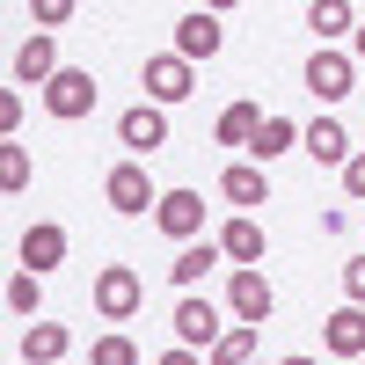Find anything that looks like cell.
I'll use <instances>...</instances> for the list:
<instances>
[{
	"label": "cell",
	"instance_id": "cell-1",
	"mask_svg": "<svg viewBox=\"0 0 365 365\" xmlns=\"http://www.w3.org/2000/svg\"><path fill=\"white\" fill-rule=\"evenodd\" d=\"M139 299H146V285H139L132 263H103V270H96V314H103V322H132Z\"/></svg>",
	"mask_w": 365,
	"mask_h": 365
},
{
	"label": "cell",
	"instance_id": "cell-2",
	"mask_svg": "<svg viewBox=\"0 0 365 365\" xmlns=\"http://www.w3.org/2000/svg\"><path fill=\"white\" fill-rule=\"evenodd\" d=\"M220 307H212L205 292H182V307H175V351H220Z\"/></svg>",
	"mask_w": 365,
	"mask_h": 365
},
{
	"label": "cell",
	"instance_id": "cell-3",
	"mask_svg": "<svg viewBox=\"0 0 365 365\" xmlns=\"http://www.w3.org/2000/svg\"><path fill=\"white\" fill-rule=\"evenodd\" d=\"M227 307H234V322H241V329H263V322H270V307H278V292H270L263 270H234V278H227Z\"/></svg>",
	"mask_w": 365,
	"mask_h": 365
},
{
	"label": "cell",
	"instance_id": "cell-4",
	"mask_svg": "<svg viewBox=\"0 0 365 365\" xmlns=\"http://www.w3.org/2000/svg\"><path fill=\"white\" fill-rule=\"evenodd\" d=\"M351 81H358V58L314 44V58H307V96H314V103H344V96H351Z\"/></svg>",
	"mask_w": 365,
	"mask_h": 365
},
{
	"label": "cell",
	"instance_id": "cell-5",
	"mask_svg": "<svg viewBox=\"0 0 365 365\" xmlns=\"http://www.w3.org/2000/svg\"><path fill=\"white\" fill-rule=\"evenodd\" d=\"M154 227H161L168 241H182V249H190V241L205 234V197H197V190H161V205H154Z\"/></svg>",
	"mask_w": 365,
	"mask_h": 365
},
{
	"label": "cell",
	"instance_id": "cell-6",
	"mask_svg": "<svg viewBox=\"0 0 365 365\" xmlns=\"http://www.w3.org/2000/svg\"><path fill=\"white\" fill-rule=\"evenodd\" d=\"M15 256H22V270H29V278L58 270V263H66V227H58V220H37V227H22Z\"/></svg>",
	"mask_w": 365,
	"mask_h": 365
},
{
	"label": "cell",
	"instance_id": "cell-7",
	"mask_svg": "<svg viewBox=\"0 0 365 365\" xmlns=\"http://www.w3.org/2000/svg\"><path fill=\"white\" fill-rule=\"evenodd\" d=\"M96 96H103V88H96V73H88V66H58V81L44 88V110H51V117H88V110H96Z\"/></svg>",
	"mask_w": 365,
	"mask_h": 365
},
{
	"label": "cell",
	"instance_id": "cell-8",
	"mask_svg": "<svg viewBox=\"0 0 365 365\" xmlns=\"http://www.w3.org/2000/svg\"><path fill=\"white\" fill-rule=\"evenodd\" d=\"M103 197H110L117 212H125V220H139L146 205H161V190L146 182V168H139V161H117V168L103 175Z\"/></svg>",
	"mask_w": 365,
	"mask_h": 365
},
{
	"label": "cell",
	"instance_id": "cell-9",
	"mask_svg": "<svg viewBox=\"0 0 365 365\" xmlns=\"http://www.w3.org/2000/svg\"><path fill=\"white\" fill-rule=\"evenodd\" d=\"M117 139H125L132 154H154V146H168V110H161V103H132L125 117H117Z\"/></svg>",
	"mask_w": 365,
	"mask_h": 365
},
{
	"label": "cell",
	"instance_id": "cell-10",
	"mask_svg": "<svg viewBox=\"0 0 365 365\" xmlns=\"http://www.w3.org/2000/svg\"><path fill=\"white\" fill-rule=\"evenodd\" d=\"M190 58H175V51H161V58H146V103H182V96H190Z\"/></svg>",
	"mask_w": 365,
	"mask_h": 365
},
{
	"label": "cell",
	"instance_id": "cell-11",
	"mask_svg": "<svg viewBox=\"0 0 365 365\" xmlns=\"http://www.w3.org/2000/svg\"><path fill=\"white\" fill-rule=\"evenodd\" d=\"M220 37H227V29H220V15L190 8V15L175 22V58H190V66H197V58H212V51H220Z\"/></svg>",
	"mask_w": 365,
	"mask_h": 365
},
{
	"label": "cell",
	"instance_id": "cell-12",
	"mask_svg": "<svg viewBox=\"0 0 365 365\" xmlns=\"http://www.w3.org/2000/svg\"><path fill=\"white\" fill-rule=\"evenodd\" d=\"M73 351V329L66 322H29L22 329V365H58Z\"/></svg>",
	"mask_w": 365,
	"mask_h": 365
},
{
	"label": "cell",
	"instance_id": "cell-13",
	"mask_svg": "<svg viewBox=\"0 0 365 365\" xmlns=\"http://www.w3.org/2000/svg\"><path fill=\"white\" fill-rule=\"evenodd\" d=\"M15 81H22V88H51V81H58V44L44 37V29L15 51Z\"/></svg>",
	"mask_w": 365,
	"mask_h": 365
},
{
	"label": "cell",
	"instance_id": "cell-14",
	"mask_svg": "<svg viewBox=\"0 0 365 365\" xmlns=\"http://www.w3.org/2000/svg\"><path fill=\"white\" fill-rule=\"evenodd\" d=\"M299 154H314V161H329V168H351V132L336 125V117H314L307 139H299Z\"/></svg>",
	"mask_w": 365,
	"mask_h": 365
},
{
	"label": "cell",
	"instance_id": "cell-15",
	"mask_svg": "<svg viewBox=\"0 0 365 365\" xmlns=\"http://www.w3.org/2000/svg\"><path fill=\"white\" fill-rule=\"evenodd\" d=\"M220 249H227V263H234V270H256V263H263V227L241 212V220H227V227H220Z\"/></svg>",
	"mask_w": 365,
	"mask_h": 365
},
{
	"label": "cell",
	"instance_id": "cell-16",
	"mask_svg": "<svg viewBox=\"0 0 365 365\" xmlns=\"http://www.w3.org/2000/svg\"><path fill=\"white\" fill-rule=\"evenodd\" d=\"M322 344L358 365V358H365V307H336V314H329V329H322Z\"/></svg>",
	"mask_w": 365,
	"mask_h": 365
},
{
	"label": "cell",
	"instance_id": "cell-17",
	"mask_svg": "<svg viewBox=\"0 0 365 365\" xmlns=\"http://www.w3.org/2000/svg\"><path fill=\"white\" fill-rule=\"evenodd\" d=\"M212 263H227V249H220V241H190V249L168 263V278H175L182 292H197V285L212 278Z\"/></svg>",
	"mask_w": 365,
	"mask_h": 365
},
{
	"label": "cell",
	"instance_id": "cell-18",
	"mask_svg": "<svg viewBox=\"0 0 365 365\" xmlns=\"http://www.w3.org/2000/svg\"><path fill=\"white\" fill-rule=\"evenodd\" d=\"M220 190H227V205L249 212V205H270V175H263L256 161H234V168L220 175Z\"/></svg>",
	"mask_w": 365,
	"mask_h": 365
},
{
	"label": "cell",
	"instance_id": "cell-19",
	"mask_svg": "<svg viewBox=\"0 0 365 365\" xmlns=\"http://www.w3.org/2000/svg\"><path fill=\"white\" fill-rule=\"evenodd\" d=\"M256 132H263V110H256V103H227L212 139H220V146H256Z\"/></svg>",
	"mask_w": 365,
	"mask_h": 365
},
{
	"label": "cell",
	"instance_id": "cell-20",
	"mask_svg": "<svg viewBox=\"0 0 365 365\" xmlns=\"http://www.w3.org/2000/svg\"><path fill=\"white\" fill-rule=\"evenodd\" d=\"M299 139H307V132H299L292 117H263V132H256V146H249V154H256V168H263V161H278V154H292Z\"/></svg>",
	"mask_w": 365,
	"mask_h": 365
},
{
	"label": "cell",
	"instance_id": "cell-21",
	"mask_svg": "<svg viewBox=\"0 0 365 365\" xmlns=\"http://www.w3.org/2000/svg\"><path fill=\"white\" fill-rule=\"evenodd\" d=\"M307 29L329 44V37H358V8H344V0H314L307 8Z\"/></svg>",
	"mask_w": 365,
	"mask_h": 365
},
{
	"label": "cell",
	"instance_id": "cell-22",
	"mask_svg": "<svg viewBox=\"0 0 365 365\" xmlns=\"http://www.w3.org/2000/svg\"><path fill=\"white\" fill-rule=\"evenodd\" d=\"M37 307H44V278L15 270V278H8V314H22V329H29V322H37Z\"/></svg>",
	"mask_w": 365,
	"mask_h": 365
},
{
	"label": "cell",
	"instance_id": "cell-23",
	"mask_svg": "<svg viewBox=\"0 0 365 365\" xmlns=\"http://www.w3.org/2000/svg\"><path fill=\"white\" fill-rule=\"evenodd\" d=\"M88 365H146V358H139V344L125 336V329H110V336L88 344Z\"/></svg>",
	"mask_w": 365,
	"mask_h": 365
},
{
	"label": "cell",
	"instance_id": "cell-24",
	"mask_svg": "<svg viewBox=\"0 0 365 365\" xmlns=\"http://www.w3.org/2000/svg\"><path fill=\"white\" fill-rule=\"evenodd\" d=\"M0 190H29V146H0Z\"/></svg>",
	"mask_w": 365,
	"mask_h": 365
},
{
	"label": "cell",
	"instance_id": "cell-25",
	"mask_svg": "<svg viewBox=\"0 0 365 365\" xmlns=\"http://www.w3.org/2000/svg\"><path fill=\"white\" fill-rule=\"evenodd\" d=\"M249 358H256V329H227L212 351V365H249Z\"/></svg>",
	"mask_w": 365,
	"mask_h": 365
},
{
	"label": "cell",
	"instance_id": "cell-26",
	"mask_svg": "<svg viewBox=\"0 0 365 365\" xmlns=\"http://www.w3.org/2000/svg\"><path fill=\"white\" fill-rule=\"evenodd\" d=\"M37 22H44V37H51L58 22H73V0H37Z\"/></svg>",
	"mask_w": 365,
	"mask_h": 365
},
{
	"label": "cell",
	"instance_id": "cell-27",
	"mask_svg": "<svg viewBox=\"0 0 365 365\" xmlns=\"http://www.w3.org/2000/svg\"><path fill=\"white\" fill-rule=\"evenodd\" d=\"M344 292H351V307H365V256L344 263Z\"/></svg>",
	"mask_w": 365,
	"mask_h": 365
},
{
	"label": "cell",
	"instance_id": "cell-28",
	"mask_svg": "<svg viewBox=\"0 0 365 365\" xmlns=\"http://www.w3.org/2000/svg\"><path fill=\"white\" fill-rule=\"evenodd\" d=\"M0 132H8V139L22 132V96H15V88H8V96H0Z\"/></svg>",
	"mask_w": 365,
	"mask_h": 365
},
{
	"label": "cell",
	"instance_id": "cell-29",
	"mask_svg": "<svg viewBox=\"0 0 365 365\" xmlns=\"http://www.w3.org/2000/svg\"><path fill=\"white\" fill-rule=\"evenodd\" d=\"M344 190L365 205V154H351V168H344Z\"/></svg>",
	"mask_w": 365,
	"mask_h": 365
},
{
	"label": "cell",
	"instance_id": "cell-30",
	"mask_svg": "<svg viewBox=\"0 0 365 365\" xmlns=\"http://www.w3.org/2000/svg\"><path fill=\"white\" fill-rule=\"evenodd\" d=\"M146 365H197V351H168V358H146Z\"/></svg>",
	"mask_w": 365,
	"mask_h": 365
},
{
	"label": "cell",
	"instance_id": "cell-31",
	"mask_svg": "<svg viewBox=\"0 0 365 365\" xmlns=\"http://www.w3.org/2000/svg\"><path fill=\"white\" fill-rule=\"evenodd\" d=\"M351 44H358V58H365V22H358V37H351Z\"/></svg>",
	"mask_w": 365,
	"mask_h": 365
},
{
	"label": "cell",
	"instance_id": "cell-32",
	"mask_svg": "<svg viewBox=\"0 0 365 365\" xmlns=\"http://www.w3.org/2000/svg\"><path fill=\"white\" fill-rule=\"evenodd\" d=\"M278 365H314V358H278Z\"/></svg>",
	"mask_w": 365,
	"mask_h": 365
},
{
	"label": "cell",
	"instance_id": "cell-33",
	"mask_svg": "<svg viewBox=\"0 0 365 365\" xmlns=\"http://www.w3.org/2000/svg\"><path fill=\"white\" fill-rule=\"evenodd\" d=\"M358 365H365V358H358Z\"/></svg>",
	"mask_w": 365,
	"mask_h": 365
},
{
	"label": "cell",
	"instance_id": "cell-34",
	"mask_svg": "<svg viewBox=\"0 0 365 365\" xmlns=\"http://www.w3.org/2000/svg\"><path fill=\"white\" fill-rule=\"evenodd\" d=\"M358 227H365V220H358Z\"/></svg>",
	"mask_w": 365,
	"mask_h": 365
}]
</instances>
